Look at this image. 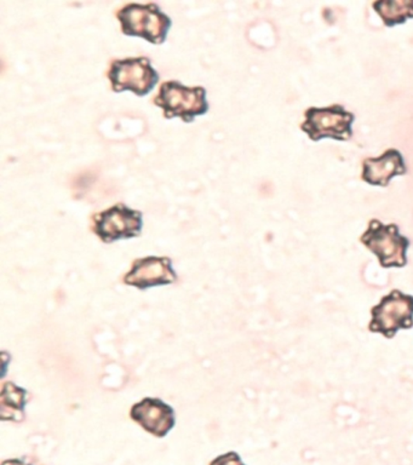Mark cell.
Returning a JSON list of instances; mask_svg holds the SVG:
<instances>
[{"label": "cell", "mask_w": 413, "mask_h": 465, "mask_svg": "<svg viewBox=\"0 0 413 465\" xmlns=\"http://www.w3.org/2000/svg\"><path fill=\"white\" fill-rule=\"evenodd\" d=\"M360 242L376 254L382 268H404L408 264V250L411 242L400 234L398 224H384L379 220H371L360 236Z\"/></svg>", "instance_id": "obj_1"}, {"label": "cell", "mask_w": 413, "mask_h": 465, "mask_svg": "<svg viewBox=\"0 0 413 465\" xmlns=\"http://www.w3.org/2000/svg\"><path fill=\"white\" fill-rule=\"evenodd\" d=\"M210 465H245L237 452H228L215 458Z\"/></svg>", "instance_id": "obj_13"}, {"label": "cell", "mask_w": 413, "mask_h": 465, "mask_svg": "<svg viewBox=\"0 0 413 465\" xmlns=\"http://www.w3.org/2000/svg\"><path fill=\"white\" fill-rule=\"evenodd\" d=\"M122 32L126 35L141 36L152 44L166 40L172 22L157 4L130 3L117 13Z\"/></svg>", "instance_id": "obj_2"}, {"label": "cell", "mask_w": 413, "mask_h": 465, "mask_svg": "<svg viewBox=\"0 0 413 465\" xmlns=\"http://www.w3.org/2000/svg\"><path fill=\"white\" fill-rule=\"evenodd\" d=\"M304 122L300 130L310 136L311 141L332 138L337 141H348L353 136L355 115L346 111L343 105L332 104L329 107H310L304 113Z\"/></svg>", "instance_id": "obj_5"}, {"label": "cell", "mask_w": 413, "mask_h": 465, "mask_svg": "<svg viewBox=\"0 0 413 465\" xmlns=\"http://www.w3.org/2000/svg\"><path fill=\"white\" fill-rule=\"evenodd\" d=\"M112 89L115 93L129 90L137 96L148 94L159 82L158 72L146 57H130L114 60L108 71Z\"/></svg>", "instance_id": "obj_6"}, {"label": "cell", "mask_w": 413, "mask_h": 465, "mask_svg": "<svg viewBox=\"0 0 413 465\" xmlns=\"http://www.w3.org/2000/svg\"><path fill=\"white\" fill-rule=\"evenodd\" d=\"M408 173L404 156L398 149H388L379 158H368L362 163V181L371 185L387 187L391 178Z\"/></svg>", "instance_id": "obj_10"}, {"label": "cell", "mask_w": 413, "mask_h": 465, "mask_svg": "<svg viewBox=\"0 0 413 465\" xmlns=\"http://www.w3.org/2000/svg\"><path fill=\"white\" fill-rule=\"evenodd\" d=\"M413 327V296L400 290L390 291L371 308L369 331L391 340L400 330Z\"/></svg>", "instance_id": "obj_4"}, {"label": "cell", "mask_w": 413, "mask_h": 465, "mask_svg": "<svg viewBox=\"0 0 413 465\" xmlns=\"http://www.w3.org/2000/svg\"><path fill=\"white\" fill-rule=\"evenodd\" d=\"M130 417L144 430L157 438H164L175 427V411L157 398H144L135 403L130 411Z\"/></svg>", "instance_id": "obj_9"}, {"label": "cell", "mask_w": 413, "mask_h": 465, "mask_svg": "<svg viewBox=\"0 0 413 465\" xmlns=\"http://www.w3.org/2000/svg\"><path fill=\"white\" fill-rule=\"evenodd\" d=\"M177 280L172 262L168 257H144L133 262L128 274L124 275L126 285L147 290L150 287L169 285Z\"/></svg>", "instance_id": "obj_8"}, {"label": "cell", "mask_w": 413, "mask_h": 465, "mask_svg": "<svg viewBox=\"0 0 413 465\" xmlns=\"http://www.w3.org/2000/svg\"><path fill=\"white\" fill-rule=\"evenodd\" d=\"M153 102L164 111L165 118L177 116L186 123L193 122L195 116L205 114L209 111L204 87L184 86L176 80L162 84Z\"/></svg>", "instance_id": "obj_3"}, {"label": "cell", "mask_w": 413, "mask_h": 465, "mask_svg": "<svg viewBox=\"0 0 413 465\" xmlns=\"http://www.w3.org/2000/svg\"><path fill=\"white\" fill-rule=\"evenodd\" d=\"M27 391L14 383L3 384L0 407H2V420H21L24 418L26 405Z\"/></svg>", "instance_id": "obj_12"}, {"label": "cell", "mask_w": 413, "mask_h": 465, "mask_svg": "<svg viewBox=\"0 0 413 465\" xmlns=\"http://www.w3.org/2000/svg\"><path fill=\"white\" fill-rule=\"evenodd\" d=\"M143 213L130 209L124 203L110 207L93 217V232L103 242L115 240L135 238L143 231Z\"/></svg>", "instance_id": "obj_7"}, {"label": "cell", "mask_w": 413, "mask_h": 465, "mask_svg": "<svg viewBox=\"0 0 413 465\" xmlns=\"http://www.w3.org/2000/svg\"><path fill=\"white\" fill-rule=\"evenodd\" d=\"M372 6L387 27L405 24L408 18H413L412 0H379Z\"/></svg>", "instance_id": "obj_11"}, {"label": "cell", "mask_w": 413, "mask_h": 465, "mask_svg": "<svg viewBox=\"0 0 413 465\" xmlns=\"http://www.w3.org/2000/svg\"><path fill=\"white\" fill-rule=\"evenodd\" d=\"M2 465H32V464L26 463V461H25L24 460H9L3 461Z\"/></svg>", "instance_id": "obj_14"}]
</instances>
